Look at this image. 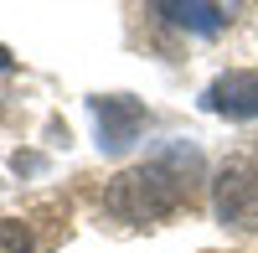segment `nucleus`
I'll return each instance as SVG.
<instances>
[{"label": "nucleus", "instance_id": "1", "mask_svg": "<svg viewBox=\"0 0 258 253\" xmlns=\"http://www.w3.org/2000/svg\"><path fill=\"white\" fill-rule=\"evenodd\" d=\"M197 176H202V155L186 150V145H176V150H160L155 160H145V165H135V171L114 176L109 192H103V207H109L114 217L135 222V227L160 222V217H170L191 197Z\"/></svg>", "mask_w": 258, "mask_h": 253}, {"label": "nucleus", "instance_id": "2", "mask_svg": "<svg viewBox=\"0 0 258 253\" xmlns=\"http://www.w3.org/2000/svg\"><path fill=\"white\" fill-rule=\"evenodd\" d=\"M212 207H217L222 227L258 233V165H248V160L222 165L217 181H212Z\"/></svg>", "mask_w": 258, "mask_h": 253}, {"label": "nucleus", "instance_id": "3", "mask_svg": "<svg viewBox=\"0 0 258 253\" xmlns=\"http://www.w3.org/2000/svg\"><path fill=\"white\" fill-rule=\"evenodd\" d=\"M93 114H98V145L103 150H124V145H135V135L145 130V109L135 98H93Z\"/></svg>", "mask_w": 258, "mask_h": 253}, {"label": "nucleus", "instance_id": "4", "mask_svg": "<svg viewBox=\"0 0 258 253\" xmlns=\"http://www.w3.org/2000/svg\"><path fill=\"white\" fill-rule=\"evenodd\" d=\"M202 103L227 119H258V73H222Z\"/></svg>", "mask_w": 258, "mask_h": 253}, {"label": "nucleus", "instance_id": "5", "mask_svg": "<svg viewBox=\"0 0 258 253\" xmlns=\"http://www.w3.org/2000/svg\"><path fill=\"white\" fill-rule=\"evenodd\" d=\"M160 16H165V21H176V26H191V31H222L227 6H202V0L181 6V0H165V6H160Z\"/></svg>", "mask_w": 258, "mask_h": 253}, {"label": "nucleus", "instance_id": "6", "mask_svg": "<svg viewBox=\"0 0 258 253\" xmlns=\"http://www.w3.org/2000/svg\"><path fill=\"white\" fill-rule=\"evenodd\" d=\"M0 253H31V233H26V222L0 217Z\"/></svg>", "mask_w": 258, "mask_h": 253}, {"label": "nucleus", "instance_id": "7", "mask_svg": "<svg viewBox=\"0 0 258 253\" xmlns=\"http://www.w3.org/2000/svg\"><path fill=\"white\" fill-rule=\"evenodd\" d=\"M6 62H11V57H6V47H0V73H6Z\"/></svg>", "mask_w": 258, "mask_h": 253}]
</instances>
